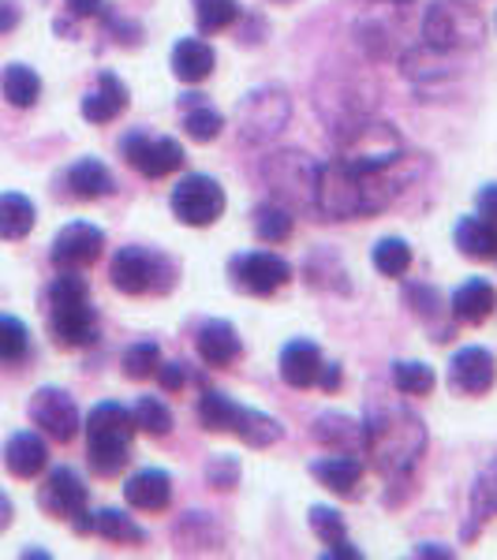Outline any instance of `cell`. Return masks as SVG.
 <instances>
[{
  "label": "cell",
  "instance_id": "cell-48",
  "mask_svg": "<svg viewBox=\"0 0 497 560\" xmlns=\"http://www.w3.org/2000/svg\"><path fill=\"white\" fill-rule=\"evenodd\" d=\"M68 15H76V20H90V15H102L105 0H65Z\"/></svg>",
  "mask_w": 497,
  "mask_h": 560
},
{
  "label": "cell",
  "instance_id": "cell-28",
  "mask_svg": "<svg viewBox=\"0 0 497 560\" xmlns=\"http://www.w3.org/2000/svg\"><path fill=\"white\" fill-rule=\"evenodd\" d=\"M490 520H497V456L478 471L472 486V520L464 523V538L472 541Z\"/></svg>",
  "mask_w": 497,
  "mask_h": 560
},
{
  "label": "cell",
  "instance_id": "cell-3",
  "mask_svg": "<svg viewBox=\"0 0 497 560\" xmlns=\"http://www.w3.org/2000/svg\"><path fill=\"white\" fill-rule=\"evenodd\" d=\"M49 329L60 348H86L97 340V314L79 269H60L49 284Z\"/></svg>",
  "mask_w": 497,
  "mask_h": 560
},
{
  "label": "cell",
  "instance_id": "cell-2",
  "mask_svg": "<svg viewBox=\"0 0 497 560\" xmlns=\"http://www.w3.org/2000/svg\"><path fill=\"white\" fill-rule=\"evenodd\" d=\"M363 453L385 478H404L427 453V427L404 400L378 396L367 408L363 422Z\"/></svg>",
  "mask_w": 497,
  "mask_h": 560
},
{
  "label": "cell",
  "instance_id": "cell-7",
  "mask_svg": "<svg viewBox=\"0 0 497 560\" xmlns=\"http://www.w3.org/2000/svg\"><path fill=\"white\" fill-rule=\"evenodd\" d=\"M423 42L446 52H464L483 42V20L464 0H430L423 12Z\"/></svg>",
  "mask_w": 497,
  "mask_h": 560
},
{
  "label": "cell",
  "instance_id": "cell-6",
  "mask_svg": "<svg viewBox=\"0 0 497 560\" xmlns=\"http://www.w3.org/2000/svg\"><path fill=\"white\" fill-rule=\"evenodd\" d=\"M108 277H113L116 292L124 295H165L176 284V266L161 250L131 243V247H120L113 255Z\"/></svg>",
  "mask_w": 497,
  "mask_h": 560
},
{
  "label": "cell",
  "instance_id": "cell-45",
  "mask_svg": "<svg viewBox=\"0 0 497 560\" xmlns=\"http://www.w3.org/2000/svg\"><path fill=\"white\" fill-rule=\"evenodd\" d=\"M102 12H105V8H102ZM105 31H113V38H120L124 45H135V42H142V26H135V23H124V20H116L113 4H108V12H105Z\"/></svg>",
  "mask_w": 497,
  "mask_h": 560
},
{
  "label": "cell",
  "instance_id": "cell-34",
  "mask_svg": "<svg viewBox=\"0 0 497 560\" xmlns=\"http://www.w3.org/2000/svg\"><path fill=\"white\" fill-rule=\"evenodd\" d=\"M296 229V213L288 210V206H281L277 198H269V202H262L255 210V232L258 240L266 243H285L288 236H292Z\"/></svg>",
  "mask_w": 497,
  "mask_h": 560
},
{
  "label": "cell",
  "instance_id": "cell-46",
  "mask_svg": "<svg viewBox=\"0 0 497 560\" xmlns=\"http://www.w3.org/2000/svg\"><path fill=\"white\" fill-rule=\"evenodd\" d=\"M158 382H161V388H165V393H180V388L187 385V366L184 363H165V359H161Z\"/></svg>",
  "mask_w": 497,
  "mask_h": 560
},
{
  "label": "cell",
  "instance_id": "cell-42",
  "mask_svg": "<svg viewBox=\"0 0 497 560\" xmlns=\"http://www.w3.org/2000/svg\"><path fill=\"white\" fill-rule=\"evenodd\" d=\"M311 530L325 541V546H337V541H345V538H348L345 516H340L337 509H325V504H319V509H311Z\"/></svg>",
  "mask_w": 497,
  "mask_h": 560
},
{
  "label": "cell",
  "instance_id": "cell-43",
  "mask_svg": "<svg viewBox=\"0 0 497 560\" xmlns=\"http://www.w3.org/2000/svg\"><path fill=\"white\" fill-rule=\"evenodd\" d=\"M206 482L213 486V490H236L240 482V459L236 456H213L210 467H206Z\"/></svg>",
  "mask_w": 497,
  "mask_h": 560
},
{
  "label": "cell",
  "instance_id": "cell-52",
  "mask_svg": "<svg viewBox=\"0 0 497 560\" xmlns=\"http://www.w3.org/2000/svg\"><path fill=\"white\" fill-rule=\"evenodd\" d=\"M415 557H453V549H441V546H419Z\"/></svg>",
  "mask_w": 497,
  "mask_h": 560
},
{
  "label": "cell",
  "instance_id": "cell-38",
  "mask_svg": "<svg viewBox=\"0 0 497 560\" xmlns=\"http://www.w3.org/2000/svg\"><path fill=\"white\" fill-rule=\"evenodd\" d=\"M26 355H31V329L12 314H0V363H23Z\"/></svg>",
  "mask_w": 497,
  "mask_h": 560
},
{
  "label": "cell",
  "instance_id": "cell-36",
  "mask_svg": "<svg viewBox=\"0 0 497 560\" xmlns=\"http://www.w3.org/2000/svg\"><path fill=\"white\" fill-rule=\"evenodd\" d=\"M195 4V23L203 34H221L240 20L236 0H192Z\"/></svg>",
  "mask_w": 497,
  "mask_h": 560
},
{
  "label": "cell",
  "instance_id": "cell-49",
  "mask_svg": "<svg viewBox=\"0 0 497 560\" xmlns=\"http://www.w3.org/2000/svg\"><path fill=\"white\" fill-rule=\"evenodd\" d=\"M20 26V4L15 0H0V34H12Z\"/></svg>",
  "mask_w": 497,
  "mask_h": 560
},
{
  "label": "cell",
  "instance_id": "cell-23",
  "mask_svg": "<svg viewBox=\"0 0 497 560\" xmlns=\"http://www.w3.org/2000/svg\"><path fill=\"white\" fill-rule=\"evenodd\" d=\"M45 464H49V448H45V441L34 430H20L8 438L4 467L15 478H38L45 471Z\"/></svg>",
  "mask_w": 497,
  "mask_h": 560
},
{
  "label": "cell",
  "instance_id": "cell-20",
  "mask_svg": "<svg viewBox=\"0 0 497 560\" xmlns=\"http://www.w3.org/2000/svg\"><path fill=\"white\" fill-rule=\"evenodd\" d=\"M322 366H325V359L319 345H311V340H288L281 348V377L292 388H314L319 385Z\"/></svg>",
  "mask_w": 497,
  "mask_h": 560
},
{
  "label": "cell",
  "instance_id": "cell-4",
  "mask_svg": "<svg viewBox=\"0 0 497 560\" xmlns=\"http://www.w3.org/2000/svg\"><path fill=\"white\" fill-rule=\"evenodd\" d=\"M135 415L116 400H102L97 408H90L83 419V433H86V459L94 467V475H116L128 464V448L135 438Z\"/></svg>",
  "mask_w": 497,
  "mask_h": 560
},
{
  "label": "cell",
  "instance_id": "cell-15",
  "mask_svg": "<svg viewBox=\"0 0 497 560\" xmlns=\"http://www.w3.org/2000/svg\"><path fill=\"white\" fill-rule=\"evenodd\" d=\"M497 382V359L486 348L467 345L449 363V388L460 396H486Z\"/></svg>",
  "mask_w": 497,
  "mask_h": 560
},
{
  "label": "cell",
  "instance_id": "cell-31",
  "mask_svg": "<svg viewBox=\"0 0 497 560\" xmlns=\"http://www.w3.org/2000/svg\"><path fill=\"white\" fill-rule=\"evenodd\" d=\"M0 94H4V102L15 105V108L38 105V97H42L38 71L26 68V65H8L4 71H0Z\"/></svg>",
  "mask_w": 497,
  "mask_h": 560
},
{
  "label": "cell",
  "instance_id": "cell-29",
  "mask_svg": "<svg viewBox=\"0 0 497 560\" xmlns=\"http://www.w3.org/2000/svg\"><path fill=\"white\" fill-rule=\"evenodd\" d=\"M453 240H456V250L464 258H472V261H490L497 258V240H494V232H490V224L483 221V217H464V221L453 229Z\"/></svg>",
  "mask_w": 497,
  "mask_h": 560
},
{
  "label": "cell",
  "instance_id": "cell-41",
  "mask_svg": "<svg viewBox=\"0 0 497 560\" xmlns=\"http://www.w3.org/2000/svg\"><path fill=\"white\" fill-rule=\"evenodd\" d=\"M221 128H224V116L203 102H198V108L192 105L184 113V131L192 135L195 142H213L217 135H221Z\"/></svg>",
  "mask_w": 497,
  "mask_h": 560
},
{
  "label": "cell",
  "instance_id": "cell-8",
  "mask_svg": "<svg viewBox=\"0 0 497 560\" xmlns=\"http://www.w3.org/2000/svg\"><path fill=\"white\" fill-rule=\"evenodd\" d=\"M314 165L307 153L300 150H281V153H269L262 161V179L269 184V191L281 206L288 210H314Z\"/></svg>",
  "mask_w": 497,
  "mask_h": 560
},
{
  "label": "cell",
  "instance_id": "cell-11",
  "mask_svg": "<svg viewBox=\"0 0 497 560\" xmlns=\"http://www.w3.org/2000/svg\"><path fill=\"white\" fill-rule=\"evenodd\" d=\"M120 153L135 173H142L150 179H161L184 165V147H180L176 139H169V135L131 131L120 139Z\"/></svg>",
  "mask_w": 497,
  "mask_h": 560
},
{
  "label": "cell",
  "instance_id": "cell-21",
  "mask_svg": "<svg viewBox=\"0 0 497 560\" xmlns=\"http://www.w3.org/2000/svg\"><path fill=\"white\" fill-rule=\"evenodd\" d=\"M124 108H128V86L113 71H102L94 79V90L83 97V116L90 124H113Z\"/></svg>",
  "mask_w": 497,
  "mask_h": 560
},
{
  "label": "cell",
  "instance_id": "cell-39",
  "mask_svg": "<svg viewBox=\"0 0 497 560\" xmlns=\"http://www.w3.org/2000/svg\"><path fill=\"white\" fill-rule=\"evenodd\" d=\"M393 385L401 396H430L438 377L427 363H393Z\"/></svg>",
  "mask_w": 497,
  "mask_h": 560
},
{
  "label": "cell",
  "instance_id": "cell-47",
  "mask_svg": "<svg viewBox=\"0 0 497 560\" xmlns=\"http://www.w3.org/2000/svg\"><path fill=\"white\" fill-rule=\"evenodd\" d=\"M475 210H478V217H483L486 224H490V232H494V240H497V184H490V187H483V191H478Z\"/></svg>",
  "mask_w": 497,
  "mask_h": 560
},
{
  "label": "cell",
  "instance_id": "cell-16",
  "mask_svg": "<svg viewBox=\"0 0 497 560\" xmlns=\"http://www.w3.org/2000/svg\"><path fill=\"white\" fill-rule=\"evenodd\" d=\"M38 504L57 520L83 516L86 512V482L79 478V471H71V467H57V471H49V478H45Z\"/></svg>",
  "mask_w": 497,
  "mask_h": 560
},
{
  "label": "cell",
  "instance_id": "cell-13",
  "mask_svg": "<svg viewBox=\"0 0 497 560\" xmlns=\"http://www.w3.org/2000/svg\"><path fill=\"white\" fill-rule=\"evenodd\" d=\"M31 422L49 441H60V445L76 441L79 430H83V419H79L76 400H71L65 388H53V385H45V388H38V393H34V400H31Z\"/></svg>",
  "mask_w": 497,
  "mask_h": 560
},
{
  "label": "cell",
  "instance_id": "cell-37",
  "mask_svg": "<svg viewBox=\"0 0 497 560\" xmlns=\"http://www.w3.org/2000/svg\"><path fill=\"white\" fill-rule=\"evenodd\" d=\"M131 415H135V427L142 433H150V438H165V433L173 430V411H169V404L158 400V396H139Z\"/></svg>",
  "mask_w": 497,
  "mask_h": 560
},
{
  "label": "cell",
  "instance_id": "cell-19",
  "mask_svg": "<svg viewBox=\"0 0 497 560\" xmlns=\"http://www.w3.org/2000/svg\"><path fill=\"white\" fill-rule=\"evenodd\" d=\"M404 75L419 86H434V83H446L453 79L460 65H456V52H446V49H434V45H415V49L404 52Z\"/></svg>",
  "mask_w": 497,
  "mask_h": 560
},
{
  "label": "cell",
  "instance_id": "cell-35",
  "mask_svg": "<svg viewBox=\"0 0 497 560\" xmlns=\"http://www.w3.org/2000/svg\"><path fill=\"white\" fill-rule=\"evenodd\" d=\"M370 261H374V269L382 277H404L412 269V247L404 240H396V236H385V240L374 243Z\"/></svg>",
  "mask_w": 497,
  "mask_h": 560
},
{
  "label": "cell",
  "instance_id": "cell-51",
  "mask_svg": "<svg viewBox=\"0 0 497 560\" xmlns=\"http://www.w3.org/2000/svg\"><path fill=\"white\" fill-rule=\"evenodd\" d=\"M12 516H15V509H12V501H8V493L0 490V535H4L8 527H12Z\"/></svg>",
  "mask_w": 497,
  "mask_h": 560
},
{
  "label": "cell",
  "instance_id": "cell-12",
  "mask_svg": "<svg viewBox=\"0 0 497 560\" xmlns=\"http://www.w3.org/2000/svg\"><path fill=\"white\" fill-rule=\"evenodd\" d=\"M229 277L247 295H274L292 280V266L274 250H247L229 261Z\"/></svg>",
  "mask_w": 497,
  "mask_h": 560
},
{
  "label": "cell",
  "instance_id": "cell-30",
  "mask_svg": "<svg viewBox=\"0 0 497 560\" xmlns=\"http://www.w3.org/2000/svg\"><path fill=\"white\" fill-rule=\"evenodd\" d=\"M176 541L184 553H198V549H217L221 546V523L210 512H187L176 523Z\"/></svg>",
  "mask_w": 497,
  "mask_h": 560
},
{
  "label": "cell",
  "instance_id": "cell-54",
  "mask_svg": "<svg viewBox=\"0 0 497 560\" xmlns=\"http://www.w3.org/2000/svg\"><path fill=\"white\" fill-rule=\"evenodd\" d=\"M281 4H288V0H281Z\"/></svg>",
  "mask_w": 497,
  "mask_h": 560
},
{
  "label": "cell",
  "instance_id": "cell-5",
  "mask_svg": "<svg viewBox=\"0 0 497 560\" xmlns=\"http://www.w3.org/2000/svg\"><path fill=\"white\" fill-rule=\"evenodd\" d=\"M198 422L210 433H236L243 445H251V448H269L285 438L281 422H277L274 415L243 408V404L229 400L224 393L198 396Z\"/></svg>",
  "mask_w": 497,
  "mask_h": 560
},
{
  "label": "cell",
  "instance_id": "cell-9",
  "mask_svg": "<svg viewBox=\"0 0 497 560\" xmlns=\"http://www.w3.org/2000/svg\"><path fill=\"white\" fill-rule=\"evenodd\" d=\"M288 116H292V102H288L285 90L277 86H262L255 94L243 97L236 128L243 147H262V142L277 139L288 128Z\"/></svg>",
  "mask_w": 497,
  "mask_h": 560
},
{
  "label": "cell",
  "instance_id": "cell-24",
  "mask_svg": "<svg viewBox=\"0 0 497 560\" xmlns=\"http://www.w3.org/2000/svg\"><path fill=\"white\" fill-rule=\"evenodd\" d=\"M453 318L464 322V325H483L490 314L497 311V288L490 284V280L483 277H472L464 280V284L453 292Z\"/></svg>",
  "mask_w": 497,
  "mask_h": 560
},
{
  "label": "cell",
  "instance_id": "cell-14",
  "mask_svg": "<svg viewBox=\"0 0 497 560\" xmlns=\"http://www.w3.org/2000/svg\"><path fill=\"white\" fill-rule=\"evenodd\" d=\"M102 250H105L102 229H94V224H86V221H71L68 229L57 232L49 258L57 269H86L102 258Z\"/></svg>",
  "mask_w": 497,
  "mask_h": 560
},
{
  "label": "cell",
  "instance_id": "cell-10",
  "mask_svg": "<svg viewBox=\"0 0 497 560\" xmlns=\"http://www.w3.org/2000/svg\"><path fill=\"white\" fill-rule=\"evenodd\" d=\"M173 217L187 229H210L217 217L224 213V187L213 176L192 173L173 187Z\"/></svg>",
  "mask_w": 497,
  "mask_h": 560
},
{
  "label": "cell",
  "instance_id": "cell-17",
  "mask_svg": "<svg viewBox=\"0 0 497 560\" xmlns=\"http://www.w3.org/2000/svg\"><path fill=\"white\" fill-rule=\"evenodd\" d=\"M195 348H198V359H203L206 366H213V370H224V366L240 363V355H243V340H240L236 325H229L221 318H210V322L198 325Z\"/></svg>",
  "mask_w": 497,
  "mask_h": 560
},
{
  "label": "cell",
  "instance_id": "cell-25",
  "mask_svg": "<svg viewBox=\"0 0 497 560\" xmlns=\"http://www.w3.org/2000/svg\"><path fill=\"white\" fill-rule=\"evenodd\" d=\"M311 475L319 478L330 493H340V497H351L363 478V459L359 453H337V456H322L311 464Z\"/></svg>",
  "mask_w": 497,
  "mask_h": 560
},
{
  "label": "cell",
  "instance_id": "cell-32",
  "mask_svg": "<svg viewBox=\"0 0 497 560\" xmlns=\"http://www.w3.org/2000/svg\"><path fill=\"white\" fill-rule=\"evenodd\" d=\"M34 229V202L20 191L0 195V240H26Z\"/></svg>",
  "mask_w": 497,
  "mask_h": 560
},
{
  "label": "cell",
  "instance_id": "cell-33",
  "mask_svg": "<svg viewBox=\"0 0 497 560\" xmlns=\"http://www.w3.org/2000/svg\"><path fill=\"white\" fill-rule=\"evenodd\" d=\"M94 535H102L105 541H113V546H142V541H147V530L120 509L94 512Z\"/></svg>",
  "mask_w": 497,
  "mask_h": 560
},
{
  "label": "cell",
  "instance_id": "cell-22",
  "mask_svg": "<svg viewBox=\"0 0 497 560\" xmlns=\"http://www.w3.org/2000/svg\"><path fill=\"white\" fill-rule=\"evenodd\" d=\"M65 184H68V195L79 198V202H94V198H105L116 191L113 173H108V165L97 158H79L65 173Z\"/></svg>",
  "mask_w": 497,
  "mask_h": 560
},
{
  "label": "cell",
  "instance_id": "cell-1",
  "mask_svg": "<svg viewBox=\"0 0 497 560\" xmlns=\"http://www.w3.org/2000/svg\"><path fill=\"white\" fill-rule=\"evenodd\" d=\"M408 161L393 168L351 161L340 153L333 161H322V165H314V213L325 221H363V217L390 210L404 187L401 168Z\"/></svg>",
  "mask_w": 497,
  "mask_h": 560
},
{
  "label": "cell",
  "instance_id": "cell-40",
  "mask_svg": "<svg viewBox=\"0 0 497 560\" xmlns=\"http://www.w3.org/2000/svg\"><path fill=\"white\" fill-rule=\"evenodd\" d=\"M120 366H124V374H128L131 382H142V377L158 374V366H161V348L153 345V340H135V345H131L128 351H124Z\"/></svg>",
  "mask_w": 497,
  "mask_h": 560
},
{
  "label": "cell",
  "instance_id": "cell-50",
  "mask_svg": "<svg viewBox=\"0 0 497 560\" xmlns=\"http://www.w3.org/2000/svg\"><path fill=\"white\" fill-rule=\"evenodd\" d=\"M319 385H322V388H330V393H333V388L340 385V366H337V363H325V366H322V374H319Z\"/></svg>",
  "mask_w": 497,
  "mask_h": 560
},
{
  "label": "cell",
  "instance_id": "cell-44",
  "mask_svg": "<svg viewBox=\"0 0 497 560\" xmlns=\"http://www.w3.org/2000/svg\"><path fill=\"white\" fill-rule=\"evenodd\" d=\"M404 303H408L412 311L419 314V318H427V322L441 314V295L434 292L430 284H408V288H404Z\"/></svg>",
  "mask_w": 497,
  "mask_h": 560
},
{
  "label": "cell",
  "instance_id": "cell-27",
  "mask_svg": "<svg viewBox=\"0 0 497 560\" xmlns=\"http://www.w3.org/2000/svg\"><path fill=\"white\" fill-rule=\"evenodd\" d=\"M217 65L210 42L203 38H180L173 45V75L180 83H203V79H210V71Z\"/></svg>",
  "mask_w": 497,
  "mask_h": 560
},
{
  "label": "cell",
  "instance_id": "cell-26",
  "mask_svg": "<svg viewBox=\"0 0 497 560\" xmlns=\"http://www.w3.org/2000/svg\"><path fill=\"white\" fill-rule=\"evenodd\" d=\"M311 433L319 445H330V448H337V453H363V422L348 419V415H340V411H322L319 419H314Z\"/></svg>",
  "mask_w": 497,
  "mask_h": 560
},
{
  "label": "cell",
  "instance_id": "cell-18",
  "mask_svg": "<svg viewBox=\"0 0 497 560\" xmlns=\"http://www.w3.org/2000/svg\"><path fill=\"white\" fill-rule=\"evenodd\" d=\"M124 501L131 504L135 512H165L173 504V478L158 467H147V471H135L128 482H124Z\"/></svg>",
  "mask_w": 497,
  "mask_h": 560
},
{
  "label": "cell",
  "instance_id": "cell-53",
  "mask_svg": "<svg viewBox=\"0 0 497 560\" xmlns=\"http://www.w3.org/2000/svg\"><path fill=\"white\" fill-rule=\"evenodd\" d=\"M378 4H393V8H401V4H408V0H378Z\"/></svg>",
  "mask_w": 497,
  "mask_h": 560
}]
</instances>
